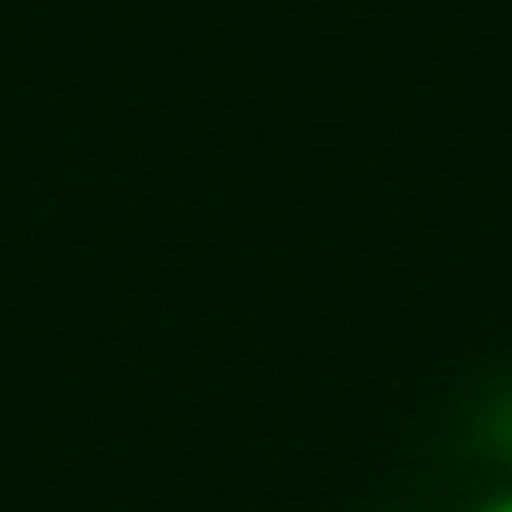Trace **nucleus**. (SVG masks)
I'll list each match as a JSON object with an SVG mask.
<instances>
[{
	"instance_id": "obj_1",
	"label": "nucleus",
	"mask_w": 512,
	"mask_h": 512,
	"mask_svg": "<svg viewBox=\"0 0 512 512\" xmlns=\"http://www.w3.org/2000/svg\"><path fill=\"white\" fill-rule=\"evenodd\" d=\"M465 512H512V489H495V495H483L477 507H465Z\"/></svg>"
}]
</instances>
